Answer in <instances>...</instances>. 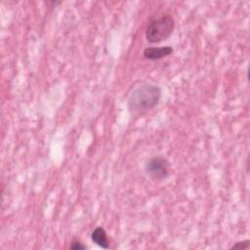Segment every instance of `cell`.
Masks as SVG:
<instances>
[{
	"label": "cell",
	"instance_id": "obj_1",
	"mask_svg": "<svg viewBox=\"0 0 250 250\" xmlns=\"http://www.w3.org/2000/svg\"><path fill=\"white\" fill-rule=\"evenodd\" d=\"M161 98V89L153 84L136 86L128 98L129 111L134 115L144 114L152 109Z\"/></svg>",
	"mask_w": 250,
	"mask_h": 250
},
{
	"label": "cell",
	"instance_id": "obj_2",
	"mask_svg": "<svg viewBox=\"0 0 250 250\" xmlns=\"http://www.w3.org/2000/svg\"><path fill=\"white\" fill-rule=\"evenodd\" d=\"M175 29V21L170 15L151 20L146 29V38L149 43H159L168 39Z\"/></svg>",
	"mask_w": 250,
	"mask_h": 250
},
{
	"label": "cell",
	"instance_id": "obj_3",
	"mask_svg": "<svg viewBox=\"0 0 250 250\" xmlns=\"http://www.w3.org/2000/svg\"><path fill=\"white\" fill-rule=\"evenodd\" d=\"M146 172L153 181H162L169 175L170 163L164 157L156 156L150 158L146 163Z\"/></svg>",
	"mask_w": 250,
	"mask_h": 250
},
{
	"label": "cell",
	"instance_id": "obj_4",
	"mask_svg": "<svg viewBox=\"0 0 250 250\" xmlns=\"http://www.w3.org/2000/svg\"><path fill=\"white\" fill-rule=\"evenodd\" d=\"M173 53V48L171 46L163 47H148L146 48L143 52V55L146 59L156 61L170 56Z\"/></svg>",
	"mask_w": 250,
	"mask_h": 250
},
{
	"label": "cell",
	"instance_id": "obj_5",
	"mask_svg": "<svg viewBox=\"0 0 250 250\" xmlns=\"http://www.w3.org/2000/svg\"><path fill=\"white\" fill-rule=\"evenodd\" d=\"M91 239L94 243H96L97 245H99L100 247H102L104 249L109 248V242L107 239L105 229L102 227H98L92 231Z\"/></svg>",
	"mask_w": 250,
	"mask_h": 250
},
{
	"label": "cell",
	"instance_id": "obj_6",
	"mask_svg": "<svg viewBox=\"0 0 250 250\" xmlns=\"http://www.w3.org/2000/svg\"><path fill=\"white\" fill-rule=\"evenodd\" d=\"M69 248L72 250H85V249H87V246L85 244H83L80 240L73 239L71 244L69 245Z\"/></svg>",
	"mask_w": 250,
	"mask_h": 250
},
{
	"label": "cell",
	"instance_id": "obj_7",
	"mask_svg": "<svg viewBox=\"0 0 250 250\" xmlns=\"http://www.w3.org/2000/svg\"><path fill=\"white\" fill-rule=\"evenodd\" d=\"M249 245H250V241L249 239H245V240H242V241H237L236 243H234L232 246H231V249H247L249 248Z\"/></svg>",
	"mask_w": 250,
	"mask_h": 250
}]
</instances>
